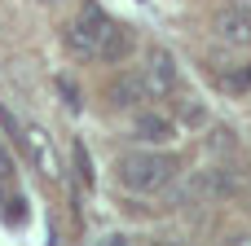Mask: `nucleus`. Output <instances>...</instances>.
I'll use <instances>...</instances> for the list:
<instances>
[{
  "instance_id": "1",
  "label": "nucleus",
  "mask_w": 251,
  "mask_h": 246,
  "mask_svg": "<svg viewBox=\"0 0 251 246\" xmlns=\"http://www.w3.org/2000/svg\"><path fill=\"white\" fill-rule=\"evenodd\" d=\"M115 180H119V189H128V194H163V189L176 180V158L163 154L159 145H150V150H128V154L115 158Z\"/></svg>"
},
{
  "instance_id": "2",
  "label": "nucleus",
  "mask_w": 251,
  "mask_h": 246,
  "mask_svg": "<svg viewBox=\"0 0 251 246\" xmlns=\"http://www.w3.org/2000/svg\"><path fill=\"white\" fill-rule=\"evenodd\" d=\"M106 31H110V13H106L97 0H84V9L75 13V22H71V31H66V48H71L75 57H88V62H97Z\"/></svg>"
},
{
  "instance_id": "3",
  "label": "nucleus",
  "mask_w": 251,
  "mask_h": 246,
  "mask_svg": "<svg viewBox=\"0 0 251 246\" xmlns=\"http://www.w3.org/2000/svg\"><path fill=\"white\" fill-rule=\"evenodd\" d=\"M137 75H141V84H146L150 101H168V97L181 88V70H176V57H172L168 48H159V44L146 53V66H141Z\"/></svg>"
},
{
  "instance_id": "4",
  "label": "nucleus",
  "mask_w": 251,
  "mask_h": 246,
  "mask_svg": "<svg viewBox=\"0 0 251 246\" xmlns=\"http://www.w3.org/2000/svg\"><path fill=\"white\" fill-rule=\"evenodd\" d=\"M22 150H26V158L35 163V172H40L44 180H57V176H62V163H57V150H53L49 128L26 123V128H22Z\"/></svg>"
},
{
  "instance_id": "5",
  "label": "nucleus",
  "mask_w": 251,
  "mask_h": 246,
  "mask_svg": "<svg viewBox=\"0 0 251 246\" xmlns=\"http://www.w3.org/2000/svg\"><path fill=\"white\" fill-rule=\"evenodd\" d=\"M132 141L141 145H172L176 141V119L163 110H137L132 114Z\"/></svg>"
},
{
  "instance_id": "6",
  "label": "nucleus",
  "mask_w": 251,
  "mask_h": 246,
  "mask_svg": "<svg viewBox=\"0 0 251 246\" xmlns=\"http://www.w3.org/2000/svg\"><path fill=\"white\" fill-rule=\"evenodd\" d=\"M212 31H216V40L229 44V48H251V18H247V13H238V9H229V4L216 13Z\"/></svg>"
},
{
  "instance_id": "7",
  "label": "nucleus",
  "mask_w": 251,
  "mask_h": 246,
  "mask_svg": "<svg viewBox=\"0 0 251 246\" xmlns=\"http://www.w3.org/2000/svg\"><path fill=\"white\" fill-rule=\"evenodd\" d=\"M141 101H150L141 75H137V70H124V75L110 84V106H115V110H137Z\"/></svg>"
},
{
  "instance_id": "8",
  "label": "nucleus",
  "mask_w": 251,
  "mask_h": 246,
  "mask_svg": "<svg viewBox=\"0 0 251 246\" xmlns=\"http://www.w3.org/2000/svg\"><path fill=\"white\" fill-rule=\"evenodd\" d=\"M137 48V40H132V26H124V22H110V31H106V40H101V53H97V62H124L128 53Z\"/></svg>"
},
{
  "instance_id": "9",
  "label": "nucleus",
  "mask_w": 251,
  "mask_h": 246,
  "mask_svg": "<svg viewBox=\"0 0 251 246\" xmlns=\"http://www.w3.org/2000/svg\"><path fill=\"white\" fill-rule=\"evenodd\" d=\"M172 101H176V106H172V110H176V128H181V123H185V128H203V123H207V106H203L194 92H181V88H176Z\"/></svg>"
},
{
  "instance_id": "10",
  "label": "nucleus",
  "mask_w": 251,
  "mask_h": 246,
  "mask_svg": "<svg viewBox=\"0 0 251 246\" xmlns=\"http://www.w3.org/2000/svg\"><path fill=\"white\" fill-rule=\"evenodd\" d=\"M216 84H221V92H229V97H247L251 92V57L238 62V66H225V70L216 75Z\"/></svg>"
},
{
  "instance_id": "11",
  "label": "nucleus",
  "mask_w": 251,
  "mask_h": 246,
  "mask_svg": "<svg viewBox=\"0 0 251 246\" xmlns=\"http://www.w3.org/2000/svg\"><path fill=\"white\" fill-rule=\"evenodd\" d=\"M216 246H251V233H229V238H221Z\"/></svg>"
},
{
  "instance_id": "12",
  "label": "nucleus",
  "mask_w": 251,
  "mask_h": 246,
  "mask_svg": "<svg viewBox=\"0 0 251 246\" xmlns=\"http://www.w3.org/2000/svg\"><path fill=\"white\" fill-rule=\"evenodd\" d=\"M225 4H229V9H238V13H247V18H251V0H225Z\"/></svg>"
},
{
  "instance_id": "13",
  "label": "nucleus",
  "mask_w": 251,
  "mask_h": 246,
  "mask_svg": "<svg viewBox=\"0 0 251 246\" xmlns=\"http://www.w3.org/2000/svg\"><path fill=\"white\" fill-rule=\"evenodd\" d=\"M40 4H62V0H40Z\"/></svg>"
},
{
  "instance_id": "14",
  "label": "nucleus",
  "mask_w": 251,
  "mask_h": 246,
  "mask_svg": "<svg viewBox=\"0 0 251 246\" xmlns=\"http://www.w3.org/2000/svg\"><path fill=\"white\" fill-rule=\"evenodd\" d=\"M150 246H172V242H150Z\"/></svg>"
}]
</instances>
